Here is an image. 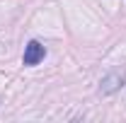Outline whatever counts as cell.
Listing matches in <instances>:
<instances>
[{"label":"cell","mask_w":126,"mask_h":123,"mask_svg":"<svg viewBox=\"0 0 126 123\" xmlns=\"http://www.w3.org/2000/svg\"><path fill=\"white\" fill-rule=\"evenodd\" d=\"M124 82H126V73L121 68H111L109 73L102 77V82H99V92L102 94H111V92H116Z\"/></svg>","instance_id":"obj_1"},{"label":"cell","mask_w":126,"mask_h":123,"mask_svg":"<svg viewBox=\"0 0 126 123\" xmlns=\"http://www.w3.org/2000/svg\"><path fill=\"white\" fill-rule=\"evenodd\" d=\"M44 56H46V48L41 46L39 41H29L27 48H24V58H22V63H24V65H36V63L44 61Z\"/></svg>","instance_id":"obj_2"}]
</instances>
